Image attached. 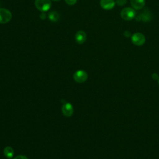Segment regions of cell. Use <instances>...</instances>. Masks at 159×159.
I'll return each mask as SVG.
<instances>
[{
  "mask_svg": "<svg viewBox=\"0 0 159 159\" xmlns=\"http://www.w3.org/2000/svg\"><path fill=\"white\" fill-rule=\"evenodd\" d=\"M52 2L50 0H35V6L36 8L42 11L45 12L49 10L51 7Z\"/></svg>",
  "mask_w": 159,
  "mask_h": 159,
  "instance_id": "obj_1",
  "label": "cell"
},
{
  "mask_svg": "<svg viewBox=\"0 0 159 159\" xmlns=\"http://www.w3.org/2000/svg\"><path fill=\"white\" fill-rule=\"evenodd\" d=\"M135 11L130 7H125L120 12L121 17L125 20H130L135 17Z\"/></svg>",
  "mask_w": 159,
  "mask_h": 159,
  "instance_id": "obj_2",
  "label": "cell"
},
{
  "mask_svg": "<svg viewBox=\"0 0 159 159\" xmlns=\"http://www.w3.org/2000/svg\"><path fill=\"white\" fill-rule=\"evenodd\" d=\"M12 13L8 9L0 8V24H6L12 19Z\"/></svg>",
  "mask_w": 159,
  "mask_h": 159,
  "instance_id": "obj_3",
  "label": "cell"
},
{
  "mask_svg": "<svg viewBox=\"0 0 159 159\" xmlns=\"http://www.w3.org/2000/svg\"><path fill=\"white\" fill-rule=\"evenodd\" d=\"M73 78L75 81L77 83H84L88 79V74L85 71L80 70L75 71V73L73 75Z\"/></svg>",
  "mask_w": 159,
  "mask_h": 159,
  "instance_id": "obj_4",
  "label": "cell"
},
{
  "mask_svg": "<svg viewBox=\"0 0 159 159\" xmlns=\"http://www.w3.org/2000/svg\"><path fill=\"white\" fill-rule=\"evenodd\" d=\"M132 42L137 46H141L144 44L145 37L144 35L141 33H135L132 37Z\"/></svg>",
  "mask_w": 159,
  "mask_h": 159,
  "instance_id": "obj_5",
  "label": "cell"
},
{
  "mask_svg": "<svg viewBox=\"0 0 159 159\" xmlns=\"http://www.w3.org/2000/svg\"><path fill=\"white\" fill-rule=\"evenodd\" d=\"M73 111L74 109L71 104L68 102H65L63 103L61 107V112L65 117H71L73 114Z\"/></svg>",
  "mask_w": 159,
  "mask_h": 159,
  "instance_id": "obj_6",
  "label": "cell"
},
{
  "mask_svg": "<svg viewBox=\"0 0 159 159\" xmlns=\"http://www.w3.org/2000/svg\"><path fill=\"white\" fill-rule=\"evenodd\" d=\"M100 5L101 7L105 10L112 9L115 6L114 0H101Z\"/></svg>",
  "mask_w": 159,
  "mask_h": 159,
  "instance_id": "obj_7",
  "label": "cell"
},
{
  "mask_svg": "<svg viewBox=\"0 0 159 159\" xmlns=\"http://www.w3.org/2000/svg\"><path fill=\"white\" fill-rule=\"evenodd\" d=\"M86 34L83 30L78 31L75 35V40L79 44L83 43L86 41Z\"/></svg>",
  "mask_w": 159,
  "mask_h": 159,
  "instance_id": "obj_8",
  "label": "cell"
},
{
  "mask_svg": "<svg viewBox=\"0 0 159 159\" xmlns=\"http://www.w3.org/2000/svg\"><path fill=\"white\" fill-rule=\"evenodd\" d=\"M132 6L136 10L142 9L145 6V0H130Z\"/></svg>",
  "mask_w": 159,
  "mask_h": 159,
  "instance_id": "obj_9",
  "label": "cell"
},
{
  "mask_svg": "<svg viewBox=\"0 0 159 159\" xmlns=\"http://www.w3.org/2000/svg\"><path fill=\"white\" fill-rule=\"evenodd\" d=\"M48 17L50 21L54 22H57L60 19V15H59L58 12H57V11H52L50 12Z\"/></svg>",
  "mask_w": 159,
  "mask_h": 159,
  "instance_id": "obj_10",
  "label": "cell"
},
{
  "mask_svg": "<svg viewBox=\"0 0 159 159\" xmlns=\"http://www.w3.org/2000/svg\"><path fill=\"white\" fill-rule=\"evenodd\" d=\"M14 150L11 147H6L4 149V154L5 157L7 158H12L14 156Z\"/></svg>",
  "mask_w": 159,
  "mask_h": 159,
  "instance_id": "obj_11",
  "label": "cell"
},
{
  "mask_svg": "<svg viewBox=\"0 0 159 159\" xmlns=\"http://www.w3.org/2000/svg\"><path fill=\"white\" fill-rule=\"evenodd\" d=\"M116 2L118 6H122L126 4L127 0H116Z\"/></svg>",
  "mask_w": 159,
  "mask_h": 159,
  "instance_id": "obj_12",
  "label": "cell"
},
{
  "mask_svg": "<svg viewBox=\"0 0 159 159\" xmlns=\"http://www.w3.org/2000/svg\"><path fill=\"white\" fill-rule=\"evenodd\" d=\"M65 1L67 4L70 5V6L74 5L77 2V0H65Z\"/></svg>",
  "mask_w": 159,
  "mask_h": 159,
  "instance_id": "obj_13",
  "label": "cell"
},
{
  "mask_svg": "<svg viewBox=\"0 0 159 159\" xmlns=\"http://www.w3.org/2000/svg\"><path fill=\"white\" fill-rule=\"evenodd\" d=\"M13 159H28L25 155H18L14 157Z\"/></svg>",
  "mask_w": 159,
  "mask_h": 159,
  "instance_id": "obj_14",
  "label": "cell"
},
{
  "mask_svg": "<svg viewBox=\"0 0 159 159\" xmlns=\"http://www.w3.org/2000/svg\"><path fill=\"white\" fill-rule=\"evenodd\" d=\"M52 1H59L60 0H52Z\"/></svg>",
  "mask_w": 159,
  "mask_h": 159,
  "instance_id": "obj_15",
  "label": "cell"
},
{
  "mask_svg": "<svg viewBox=\"0 0 159 159\" xmlns=\"http://www.w3.org/2000/svg\"><path fill=\"white\" fill-rule=\"evenodd\" d=\"M158 84H159V80H158Z\"/></svg>",
  "mask_w": 159,
  "mask_h": 159,
  "instance_id": "obj_16",
  "label": "cell"
}]
</instances>
